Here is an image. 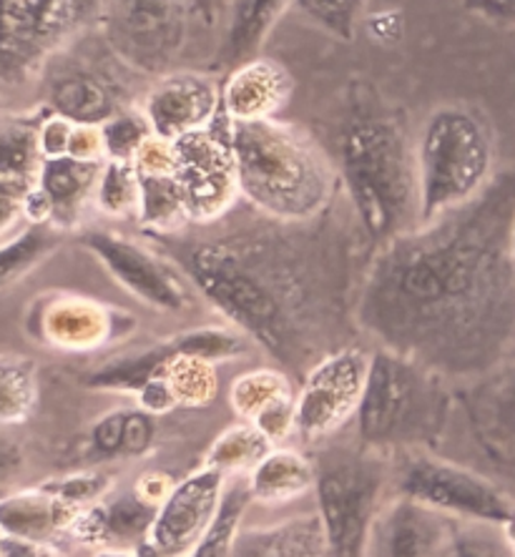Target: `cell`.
<instances>
[{"label":"cell","instance_id":"obj_32","mask_svg":"<svg viewBox=\"0 0 515 557\" xmlns=\"http://www.w3.org/2000/svg\"><path fill=\"white\" fill-rule=\"evenodd\" d=\"M38 405V374L28 357L5 355L0 359V420L23 424Z\"/></svg>","mask_w":515,"mask_h":557},{"label":"cell","instance_id":"obj_36","mask_svg":"<svg viewBox=\"0 0 515 557\" xmlns=\"http://www.w3.org/2000/svg\"><path fill=\"white\" fill-rule=\"evenodd\" d=\"M443 557H513L501 528L453 520Z\"/></svg>","mask_w":515,"mask_h":557},{"label":"cell","instance_id":"obj_46","mask_svg":"<svg viewBox=\"0 0 515 557\" xmlns=\"http://www.w3.org/2000/svg\"><path fill=\"white\" fill-rule=\"evenodd\" d=\"M367 30H370V36L375 40H385V44H392V40H397L400 36H403V15H400L397 11L370 15V21H367Z\"/></svg>","mask_w":515,"mask_h":557},{"label":"cell","instance_id":"obj_20","mask_svg":"<svg viewBox=\"0 0 515 557\" xmlns=\"http://www.w3.org/2000/svg\"><path fill=\"white\" fill-rule=\"evenodd\" d=\"M292 96V76L265 55L234 65L222 84V113L232 124L272 121Z\"/></svg>","mask_w":515,"mask_h":557},{"label":"cell","instance_id":"obj_38","mask_svg":"<svg viewBox=\"0 0 515 557\" xmlns=\"http://www.w3.org/2000/svg\"><path fill=\"white\" fill-rule=\"evenodd\" d=\"M44 487L48 490V493H53L61 499H65V503H71L76 507H91L111 495L113 480H111V474H106V472L86 470V472H73V474H65V478L46 482Z\"/></svg>","mask_w":515,"mask_h":557},{"label":"cell","instance_id":"obj_45","mask_svg":"<svg viewBox=\"0 0 515 557\" xmlns=\"http://www.w3.org/2000/svg\"><path fill=\"white\" fill-rule=\"evenodd\" d=\"M470 13L493 23H515V0H463Z\"/></svg>","mask_w":515,"mask_h":557},{"label":"cell","instance_id":"obj_25","mask_svg":"<svg viewBox=\"0 0 515 557\" xmlns=\"http://www.w3.org/2000/svg\"><path fill=\"white\" fill-rule=\"evenodd\" d=\"M232 557H330L320 512L292 515L272 525L242 528Z\"/></svg>","mask_w":515,"mask_h":557},{"label":"cell","instance_id":"obj_18","mask_svg":"<svg viewBox=\"0 0 515 557\" xmlns=\"http://www.w3.org/2000/svg\"><path fill=\"white\" fill-rule=\"evenodd\" d=\"M468 417L498 470L515 478V347L468 392Z\"/></svg>","mask_w":515,"mask_h":557},{"label":"cell","instance_id":"obj_8","mask_svg":"<svg viewBox=\"0 0 515 557\" xmlns=\"http://www.w3.org/2000/svg\"><path fill=\"white\" fill-rule=\"evenodd\" d=\"M106 18V0H3L0 84L28 86L56 55Z\"/></svg>","mask_w":515,"mask_h":557},{"label":"cell","instance_id":"obj_35","mask_svg":"<svg viewBox=\"0 0 515 557\" xmlns=\"http://www.w3.org/2000/svg\"><path fill=\"white\" fill-rule=\"evenodd\" d=\"M101 128L106 161H136L142 146L154 136V128L142 109H124L111 121H106Z\"/></svg>","mask_w":515,"mask_h":557},{"label":"cell","instance_id":"obj_39","mask_svg":"<svg viewBox=\"0 0 515 557\" xmlns=\"http://www.w3.org/2000/svg\"><path fill=\"white\" fill-rule=\"evenodd\" d=\"M128 407H119L98 417V422L91 428V447L101 457L124 455V428H126Z\"/></svg>","mask_w":515,"mask_h":557},{"label":"cell","instance_id":"obj_52","mask_svg":"<svg viewBox=\"0 0 515 557\" xmlns=\"http://www.w3.org/2000/svg\"><path fill=\"white\" fill-rule=\"evenodd\" d=\"M513 251H515V226H513Z\"/></svg>","mask_w":515,"mask_h":557},{"label":"cell","instance_id":"obj_5","mask_svg":"<svg viewBox=\"0 0 515 557\" xmlns=\"http://www.w3.org/2000/svg\"><path fill=\"white\" fill-rule=\"evenodd\" d=\"M445 382L410 359L375 349L355 417L359 442L385 455L430 453L451 420L453 397Z\"/></svg>","mask_w":515,"mask_h":557},{"label":"cell","instance_id":"obj_40","mask_svg":"<svg viewBox=\"0 0 515 557\" xmlns=\"http://www.w3.org/2000/svg\"><path fill=\"white\" fill-rule=\"evenodd\" d=\"M73 121L59 116V113L48 111L44 119H40L38 126V144L44 159H63L69 156L71 136H73Z\"/></svg>","mask_w":515,"mask_h":557},{"label":"cell","instance_id":"obj_27","mask_svg":"<svg viewBox=\"0 0 515 557\" xmlns=\"http://www.w3.org/2000/svg\"><path fill=\"white\" fill-rule=\"evenodd\" d=\"M290 3L294 0H232L224 44L219 46V65L234 69L255 59L259 46L265 44Z\"/></svg>","mask_w":515,"mask_h":557},{"label":"cell","instance_id":"obj_37","mask_svg":"<svg viewBox=\"0 0 515 557\" xmlns=\"http://www.w3.org/2000/svg\"><path fill=\"white\" fill-rule=\"evenodd\" d=\"M294 5L338 40H355L365 0H294Z\"/></svg>","mask_w":515,"mask_h":557},{"label":"cell","instance_id":"obj_3","mask_svg":"<svg viewBox=\"0 0 515 557\" xmlns=\"http://www.w3.org/2000/svg\"><path fill=\"white\" fill-rule=\"evenodd\" d=\"M340 176L375 247L420 226L418 141L405 121L367 86H353L340 134Z\"/></svg>","mask_w":515,"mask_h":557},{"label":"cell","instance_id":"obj_6","mask_svg":"<svg viewBox=\"0 0 515 557\" xmlns=\"http://www.w3.org/2000/svg\"><path fill=\"white\" fill-rule=\"evenodd\" d=\"M418 141L420 224L447 214L483 191L495 176V141L483 113L440 106Z\"/></svg>","mask_w":515,"mask_h":557},{"label":"cell","instance_id":"obj_28","mask_svg":"<svg viewBox=\"0 0 515 557\" xmlns=\"http://www.w3.org/2000/svg\"><path fill=\"white\" fill-rule=\"evenodd\" d=\"M142 201L136 221L151 236H171L192 226L189 203L176 174H142Z\"/></svg>","mask_w":515,"mask_h":557},{"label":"cell","instance_id":"obj_51","mask_svg":"<svg viewBox=\"0 0 515 557\" xmlns=\"http://www.w3.org/2000/svg\"><path fill=\"white\" fill-rule=\"evenodd\" d=\"M94 557H136V550H126V547H103Z\"/></svg>","mask_w":515,"mask_h":557},{"label":"cell","instance_id":"obj_4","mask_svg":"<svg viewBox=\"0 0 515 557\" xmlns=\"http://www.w3.org/2000/svg\"><path fill=\"white\" fill-rule=\"evenodd\" d=\"M229 126L240 194L249 209L290 224L324 214L338 178L307 131L280 119Z\"/></svg>","mask_w":515,"mask_h":557},{"label":"cell","instance_id":"obj_21","mask_svg":"<svg viewBox=\"0 0 515 557\" xmlns=\"http://www.w3.org/2000/svg\"><path fill=\"white\" fill-rule=\"evenodd\" d=\"M229 403L242 422H252L272 442L287 440L294 434L297 417V392L292 376L274 367L244 372L232 382Z\"/></svg>","mask_w":515,"mask_h":557},{"label":"cell","instance_id":"obj_1","mask_svg":"<svg viewBox=\"0 0 515 557\" xmlns=\"http://www.w3.org/2000/svg\"><path fill=\"white\" fill-rule=\"evenodd\" d=\"M515 166L476 199L375 247L355 324L445 380L478 382L515 347Z\"/></svg>","mask_w":515,"mask_h":557},{"label":"cell","instance_id":"obj_26","mask_svg":"<svg viewBox=\"0 0 515 557\" xmlns=\"http://www.w3.org/2000/svg\"><path fill=\"white\" fill-rule=\"evenodd\" d=\"M249 493L261 505H287L315 493L317 462L292 447H274L249 472Z\"/></svg>","mask_w":515,"mask_h":557},{"label":"cell","instance_id":"obj_43","mask_svg":"<svg viewBox=\"0 0 515 557\" xmlns=\"http://www.w3.org/2000/svg\"><path fill=\"white\" fill-rule=\"evenodd\" d=\"M69 156L78 161H106V141H103V128L91 124H76L73 126Z\"/></svg>","mask_w":515,"mask_h":557},{"label":"cell","instance_id":"obj_9","mask_svg":"<svg viewBox=\"0 0 515 557\" xmlns=\"http://www.w3.org/2000/svg\"><path fill=\"white\" fill-rule=\"evenodd\" d=\"M392 495L410 497L451 520L495 528H503L515 507V499L493 480L422 449L397 453V462H392Z\"/></svg>","mask_w":515,"mask_h":557},{"label":"cell","instance_id":"obj_14","mask_svg":"<svg viewBox=\"0 0 515 557\" xmlns=\"http://www.w3.org/2000/svg\"><path fill=\"white\" fill-rule=\"evenodd\" d=\"M136 330L128 311L84 294L56 292L38 297L28 314V332L65 355H94Z\"/></svg>","mask_w":515,"mask_h":557},{"label":"cell","instance_id":"obj_11","mask_svg":"<svg viewBox=\"0 0 515 557\" xmlns=\"http://www.w3.org/2000/svg\"><path fill=\"white\" fill-rule=\"evenodd\" d=\"M194 0H106V36L136 71L163 76L182 53Z\"/></svg>","mask_w":515,"mask_h":557},{"label":"cell","instance_id":"obj_41","mask_svg":"<svg viewBox=\"0 0 515 557\" xmlns=\"http://www.w3.org/2000/svg\"><path fill=\"white\" fill-rule=\"evenodd\" d=\"M134 163L142 174H176V144L154 134L149 141L142 146V151H138Z\"/></svg>","mask_w":515,"mask_h":557},{"label":"cell","instance_id":"obj_30","mask_svg":"<svg viewBox=\"0 0 515 557\" xmlns=\"http://www.w3.org/2000/svg\"><path fill=\"white\" fill-rule=\"evenodd\" d=\"M59 228L51 224H26L19 232L5 236L3 253H0V282L11 286L36 269L48 253L59 247Z\"/></svg>","mask_w":515,"mask_h":557},{"label":"cell","instance_id":"obj_12","mask_svg":"<svg viewBox=\"0 0 515 557\" xmlns=\"http://www.w3.org/2000/svg\"><path fill=\"white\" fill-rule=\"evenodd\" d=\"M370 362L372 351L350 344L327 355L302 376L294 434L305 442H320L355 420L370 376Z\"/></svg>","mask_w":515,"mask_h":557},{"label":"cell","instance_id":"obj_50","mask_svg":"<svg viewBox=\"0 0 515 557\" xmlns=\"http://www.w3.org/2000/svg\"><path fill=\"white\" fill-rule=\"evenodd\" d=\"M501 532H503L505 543H508V547H511V555L515 557V507H513L511 518L503 522V528H501Z\"/></svg>","mask_w":515,"mask_h":557},{"label":"cell","instance_id":"obj_48","mask_svg":"<svg viewBox=\"0 0 515 557\" xmlns=\"http://www.w3.org/2000/svg\"><path fill=\"white\" fill-rule=\"evenodd\" d=\"M232 3V0H194V15L207 23V26H214L219 13L224 11V5Z\"/></svg>","mask_w":515,"mask_h":557},{"label":"cell","instance_id":"obj_42","mask_svg":"<svg viewBox=\"0 0 515 557\" xmlns=\"http://www.w3.org/2000/svg\"><path fill=\"white\" fill-rule=\"evenodd\" d=\"M157 417L146 409L136 407L126 412V428H124V455L126 457H138L144 455L146 449L154 445V437H157Z\"/></svg>","mask_w":515,"mask_h":557},{"label":"cell","instance_id":"obj_19","mask_svg":"<svg viewBox=\"0 0 515 557\" xmlns=\"http://www.w3.org/2000/svg\"><path fill=\"white\" fill-rule=\"evenodd\" d=\"M38 116L3 119V161H0V236H11L26 226L23 203L38 186L44 153L38 144Z\"/></svg>","mask_w":515,"mask_h":557},{"label":"cell","instance_id":"obj_2","mask_svg":"<svg viewBox=\"0 0 515 557\" xmlns=\"http://www.w3.org/2000/svg\"><path fill=\"white\" fill-rule=\"evenodd\" d=\"M255 214L249 221L226 214L217 224L151 239L229 326L280 370L305 376L327 355L350 347V334H359V278L345 236L322 216L290 224Z\"/></svg>","mask_w":515,"mask_h":557},{"label":"cell","instance_id":"obj_29","mask_svg":"<svg viewBox=\"0 0 515 557\" xmlns=\"http://www.w3.org/2000/svg\"><path fill=\"white\" fill-rule=\"evenodd\" d=\"M272 449L274 442L257 424L240 422L217 434V440L207 449L204 465L214 467V470L229 474V478L244 472L249 474Z\"/></svg>","mask_w":515,"mask_h":557},{"label":"cell","instance_id":"obj_16","mask_svg":"<svg viewBox=\"0 0 515 557\" xmlns=\"http://www.w3.org/2000/svg\"><path fill=\"white\" fill-rule=\"evenodd\" d=\"M142 111L149 119L154 134L179 141L217 124L222 116V88L201 73H163L146 91Z\"/></svg>","mask_w":515,"mask_h":557},{"label":"cell","instance_id":"obj_15","mask_svg":"<svg viewBox=\"0 0 515 557\" xmlns=\"http://www.w3.org/2000/svg\"><path fill=\"white\" fill-rule=\"evenodd\" d=\"M229 474L201 465L179 480L159 505L149 540L169 557H186L222 510Z\"/></svg>","mask_w":515,"mask_h":557},{"label":"cell","instance_id":"obj_24","mask_svg":"<svg viewBox=\"0 0 515 557\" xmlns=\"http://www.w3.org/2000/svg\"><path fill=\"white\" fill-rule=\"evenodd\" d=\"M103 163L78 161L71 159V156L44 161L38 186L48 196V201H51V226L59 228V232L78 228L88 203H94L96 199Z\"/></svg>","mask_w":515,"mask_h":557},{"label":"cell","instance_id":"obj_44","mask_svg":"<svg viewBox=\"0 0 515 557\" xmlns=\"http://www.w3.org/2000/svg\"><path fill=\"white\" fill-rule=\"evenodd\" d=\"M0 557H59V550L51 543L3 535V540H0Z\"/></svg>","mask_w":515,"mask_h":557},{"label":"cell","instance_id":"obj_34","mask_svg":"<svg viewBox=\"0 0 515 557\" xmlns=\"http://www.w3.org/2000/svg\"><path fill=\"white\" fill-rule=\"evenodd\" d=\"M103 518L109 528V540L113 543H134V547L151 535L159 505H151L136 490L119 497L103 499Z\"/></svg>","mask_w":515,"mask_h":557},{"label":"cell","instance_id":"obj_7","mask_svg":"<svg viewBox=\"0 0 515 557\" xmlns=\"http://www.w3.org/2000/svg\"><path fill=\"white\" fill-rule=\"evenodd\" d=\"M390 455L378 449H330L317 460V512L330 557H367L370 537L392 487Z\"/></svg>","mask_w":515,"mask_h":557},{"label":"cell","instance_id":"obj_47","mask_svg":"<svg viewBox=\"0 0 515 557\" xmlns=\"http://www.w3.org/2000/svg\"><path fill=\"white\" fill-rule=\"evenodd\" d=\"M174 485H176V482H169L167 474L149 472V474H144V478H138L134 490H136V493L142 495L144 499H149L151 505H161L163 499L169 497L171 490H174Z\"/></svg>","mask_w":515,"mask_h":557},{"label":"cell","instance_id":"obj_49","mask_svg":"<svg viewBox=\"0 0 515 557\" xmlns=\"http://www.w3.org/2000/svg\"><path fill=\"white\" fill-rule=\"evenodd\" d=\"M134 550H136V557H169L167 553H161V550H159V547H157V545H154L149 537H146V540H142V543H138V545L134 547Z\"/></svg>","mask_w":515,"mask_h":557},{"label":"cell","instance_id":"obj_31","mask_svg":"<svg viewBox=\"0 0 515 557\" xmlns=\"http://www.w3.org/2000/svg\"><path fill=\"white\" fill-rule=\"evenodd\" d=\"M249 503V482H242L240 474L229 478L222 510H219L217 520L211 522L207 535L192 547V553L186 557H232L234 540L240 535L244 512H247Z\"/></svg>","mask_w":515,"mask_h":557},{"label":"cell","instance_id":"obj_22","mask_svg":"<svg viewBox=\"0 0 515 557\" xmlns=\"http://www.w3.org/2000/svg\"><path fill=\"white\" fill-rule=\"evenodd\" d=\"M48 111L73 121V124H91L103 126L124 106L119 94V86L98 73L91 65H65L56 76L48 78Z\"/></svg>","mask_w":515,"mask_h":557},{"label":"cell","instance_id":"obj_33","mask_svg":"<svg viewBox=\"0 0 515 557\" xmlns=\"http://www.w3.org/2000/svg\"><path fill=\"white\" fill-rule=\"evenodd\" d=\"M142 201V176L134 161H106L94 207L111 221L136 219Z\"/></svg>","mask_w":515,"mask_h":557},{"label":"cell","instance_id":"obj_13","mask_svg":"<svg viewBox=\"0 0 515 557\" xmlns=\"http://www.w3.org/2000/svg\"><path fill=\"white\" fill-rule=\"evenodd\" d=\"M224 113L214 126L196 131L176 144V178L182 182L192 224L207 226L232 214L242 199L232 149V134Z\"/></svg>","mask_w":515,"mask_h":557},{"label":"cell","instance_id":"obj_10","mask_svg":"<svg viewBox=\"0 0 515 557\" xmlns=\"http://www.w3.org/2000/svg\"><path fill=\"white\" fill-rule=\"evenodd\" d=\"M78 242L94 253L106 272L146 307L179 314L189 309L196 292L186 274L161 249L113 228H88Z\"/></svg>","mask_w":515,"mask_h":557},{"label":"cell","instance_id":"obj_17","mask_svg":"<svg viewBox=\"0 0 515 557\" xmlns=\"http://www.w3.org/2000/svg\"><path fill=\"white\" fill-rule=\"evenodd\" d=\"M453 520L410 497L392 495L382 507L367 557H443Z\"/></svg>","mask_w":515,"mask_h":557},{"label":"cell","instance_id":"obj_23","mask_svg":"<svg viewBox=\"0 0 515 557\" xmlns=\"http://www.w3.org/2000/svg\"><path fill=\"white\" fill-rule=\"evenodd\" d=\"M84 510L86 507H76L59 495L48 493L44 485L21 490L0 503V530L3 535L53 545L61 535H69L73 522Z\"/></svg>","mask_w":515,"mask_h":557}]
</instances>
